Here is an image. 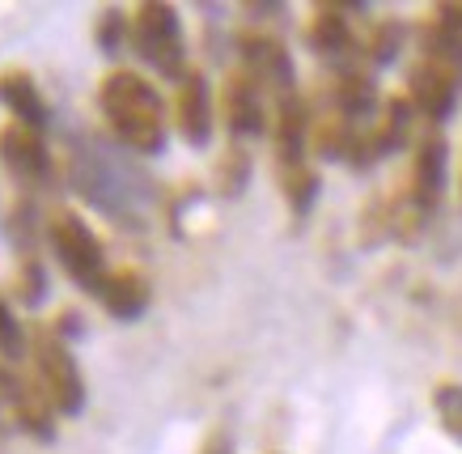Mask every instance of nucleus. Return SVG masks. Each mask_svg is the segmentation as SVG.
I'll list each match as a JSON object with an SVG mask.
<instances>
[{
    "mask_svg": "<svg viewBox=\"0 0 462 454\" xmlns=\"http://www.w3.org/2000/svg\"><path fill=\"white\" fill-rule=\"evenodd\" d=\"M98 111L124 149H132V153H162L166 149V102L141 72H111L98 86Z\"/></svg>",
    "mask_w": 462,
    "mask_h": 454,
    "instance_id": "1",
    "label": "nucleus"
},
{
    "mask_svg": "<svg viewBox=\"0 0 462 454\" xmlns=\"http://www.w3.org/2000/svg\"><path fill=\"white\" fill-rule=\"evenodd\" d=\"M30 361H34V383L47 395V403L60 412V416H77L85 408V374L72 357L69 340L60 336L56 327L34 323L26 336Z\"/></svg>",
    "mask_w": 462,
    "mask_h": 454,
    "instance_id": "2",
    "label": "nucleus"
},
{
    "mask_svg": "<svg viewBox=\"0 0 462 454\" xmlns=\"http://www.w3.org/2000/svg\"><path fill=\"white\" fill-rule=\"evenodd\" d=\"M72 179H77V191L89 204H98L102 213H111L115 221H132V213H141V196H144L141 179H132L115 157L102 153L98 144H85L77 153Z\"/></svg>",
    "mask_w": 462,
    "mask_h": 454,
    "instance_id": "3",
    "label": "nucleus"
},
{
    "mask_svg": "<svg viewBox=\"0 0 462 454\" xmlns=\"http://www.w3.org/2000/svg\"><path fill=\"white\" fill-rule=\"evenodd\" d=\"M127 43L136 47L157 72H166L174 81L187 77V39H182V22L174 5H162V0H144L132 9L127 17Z\"/></svg>",
    "mask_w": 462,
    "mask_h": 454,
    "instance_id": "4",
    "label": "nucleus"
},
{
    "mask_svg": "<svg viewBox=\"0 0 462 454\" xmlns=\"http://www.w3.org/2000/svg\"><path fill=\"white\" fill-rule=\"evenodd\" d=\"M47 242L56 251V264L72 276V284H81L85 293L98 298V289L111 276V268H106V251H102L98 234L85 226V217L56 213L47 221Z\"/></svg>",
    "mask_w": 462,
    "mask_h": 454,
    "instance_id": "5",
    "label": "nucleus"
},
{
    "mask_svg": "<svg viewBox=\"0 0 462 454\" xmlns=\"http://www.w3.org/2000/svg\"><path fill=\"white\" fill-rule=\"evenodd\" d=\"M0 425H14L39 441L56 438V408L47 403L39 383H30L9 366H0Z\"/></svg>",
    "mask_w": 462,
    "mask_h": 454,
    "instance_id": "6",
    "label": "nucleus"
},
{
    "mask_svg": "<svg viewBox=\"0 0 462 454\" xmlns=\"http://www.w3.org/2000/svg\"><path fill=\"white\" fill-rule=\"evenodd\" d=\"M221 115L234 136H263L267 132V89L246 69H234L221 86Z\"/></svg>",
    "mask_w": 462,
    "mask_h": 454,
    "instance_id": "7",
    "label": "nucleus"
},
{
    "mask_svg": "<svg viewBox=\"0 0 462 454\" xmlns=\"http://www.w3.org/2000/svg\"><path fill=\"white\" fill-rule=\"evenodd\" d=\"M238 56H242V69L251 72L267 94H276V98L297 94L293 60H289V51H284L276 39H267V34H242V39H238Z\"/></svg>",
    "mask_w": 462,
    "mask_h": 454,
    "instance_id": "8",
    "label": "nucleus"
},
{
    "mask_svg": "<svg viewBox=\"0 0 462 454\" xmlns=\"http://www.w3.org/2000/svg\"><path fill=\"white\" fill-rule=\"evenodd\" d=\"M0 162L9 166L14 179H22L30 187L51 179V149L42 141V132L26 128V124H14V119L0 128Z\"/></svg>",
    "mask_w": 462,
    "mask_h": 454,
    "instance_id": "9",
    "label": "nucleus"
},
{
    "mask_svg": "<svg viewBox=\"0 0 462 454\" xmlns=\"http://www.w3.org/2000/svg\"><path fill=\"white\" fill-rule=\"evenodd\" d=\"M441 191H446V141L424 136L416 144V157H411V208L433 213Z\"/></svg>",
    "mask_w": 462,
    "mask_h": 454,
    "instance_id": "10",
    "label": "nucleus"
},
{
    "mask_svg": "<svg viewBox=\"0 0 462 454\" xmlns=\"http://www.w3.org/2000/svg\"><path fill=\"white\" fill-rule=\"evenodd\" d=\"M174 119L187 144H208L212 136V89L199 72H187L179 81V102H174Z\"/></svg>",
    "mask_w": 462,
    "mask_h": 454,
    "instance_id": "11",
    "label": "nucleus"
},
{
    "mask_svg": "<svg viewBox=\"0 0 462 454\" xmlns=\"http://www.w3.org/2000/svg\"><path fill=\"white\" fill-rule=\"evenodd\" d=\"M0 107L14 115V124H26V128L42 132L47 128V98L39 94V81L22 69H5L0 72Z\"/></svg>",
    "mask_w": 462,
    "mask_h": 454,
    "instance_id": "12",
    "label": "nucleus"
},
{
    "mask_svg": "<svg viewBox=\"0 0 462 454\" xmlns=\"http://www.w3.org/2000/svg\"><path fill=\"white\" fill-rule=\"evenodd\" d=\"M310 43L322 60H336L348 69L352 51H356V39H352L348 26V9L344 5H319L314 9V22H310Z\"/></svg>",
    "mask_w": 462,
    "mask_h": 454,
    "instance_id": "13",
    "label": "nucleus"
},
{
    "mask_svg": "<svg viewBox=\"0 0 462 454\" xmlns=\"http://www.w3.org/2000/svg\"><path fill=\"white\" fill-rule=\"evenodd\" d=\"M149 298H153V293H149V281L132 268H115L98 289V301L115 314V319H124V323L141 319V314L149 310Z\"/></svg>",
    "mask_w": 462,
    "mask_h": 454,
    "instance_id": "14",
    "label": "nucleus"
},
{
    "mask_svg": "<svg viewBox=\"0 0 462 454\" xmlns=\"http://www.w3.org/2000/svg\"><path fill=\"white\" fill-rule=\"evenodd\" d=\"M331 111L344 115L348 124H365L369 115L378 111V89L374 81L356 69H339L331 81Z\"/></svg>",
    "mask_w": 462,
    "mask_h": 454,
    "instance_id": "15",
    "label": "nucleus"
},
{
    "mask_svg": "<svg viewBox=\"0 0 462 454\" xmlns=\"http://www.w3.org/2000/svg\"><path fill=\"white\" fill-rule=\"evenodd\" d=\"M276 179H281V191L289 199V208L297 217H306L314 208V199H319V174L310 166V157L306 162H276Z\"/></svg>",
    "mask_w": 462,
    "mask_h": 454,
    "instance_id": "16",
    "label": "nucleus"
},
{
    "mask_svg": "<svg viewBox=\"0 0 462 454\" xmlns=\"http://www.w3.org/2000/svg\"><path fill=\"white\" fill-rule=\"evenodd\" d=\"M433 412L441 429H446L454 441H462V383H437L433 391Z\"/></svg>",
    "mask_w": 462,
    "mask_h": 454,
    "instance_id": "17",
    "label": "nucleus"
},
{
    "mask_svg": "<svg viewBox=\"0 0 462 454\" xmlns=\"http://www.w3.org/2000/svg\"><path fill=\"white\" fill-rule=\"evenodd\" d=\"M221 191L225 196H238L242 187H246V174H251V157L242 144H229V153L221 157Z\"/></svg>",
    "mask_w": 462,
    "mask_h": 454,
    "instance_id": "18",
    "label": "nucleus"
},
{
    "mask_svg": "<svg viewBox=\"0 0 462 454\" xmlns=\"http://www.w3.org/2000/svg\"><path fill=\"white\" fill-rule=\"evenodd\" d=\"M0 353L5 357L26 353V331H22V323L14 319V310H9V301L5 298H0Z\"/></svg>",
    "mask_w": 462,
    "mask_h": 454,
    "instance_id": "19",
    "label": "nucleus"
},
{
    "mask_svg": "<svg viewBox=\"0 0 462 454\" xmlns=\"http://www.w3.org/2000/svg\"><path fill=\"white\" fill-rule=\"evenodd\" d=\"M399 39H403V30L394 26V22L378 26L374 30V39H369V60H374V64H391L394 51H399Z\"/></svg>",
    "mask_w": 462,
    "mask_h": 454,
    "instance_id": "20",
    "label": "nucleus"
},
{
    "mask_svg": "<svg viewBox=\"0 0 462 454\" xmlns=\"http://www.w3.org/2000/svg\"><path fill=\"white\" fill-rule=\"evenodd\" d=\"M199 454H234V438L217 429V433H212V438L204 441V446H199Z\"/></svg>",
    "mask_w": 462,
    "mask_h": 454,
    "instance_id": "21",
    "label": "nucleus"
}]
</instances>
